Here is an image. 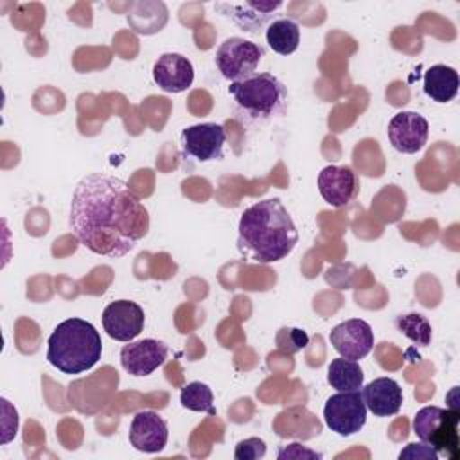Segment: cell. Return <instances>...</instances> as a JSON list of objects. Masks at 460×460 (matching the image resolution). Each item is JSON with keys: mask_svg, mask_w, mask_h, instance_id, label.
I'll return each mask as SVG.
<instances>
[{"mask_svg": "<svg viewBox=\"0 0 460 460\" xmlns=\"http://www.w3.org/2000/svg\"><path fill=\"white\" fill-rule=\"evenodd\" d=\"M68 225L84 248L119 259L146 237L149 212L124 180L92 172L72 194Z\"/></svg>", "mask_w": 460, "mask_h": 460, "instance_id": "obj_1", "label": "cell"}, {"mask_svg": "<svg viewBox=\"0 0 460 460\" xmlns=\"http://www.w3.org/2000/svg\"><path fill=\"white\" fill-rule=\"evenodd\" d=\"M237 250L244 261L259 264L288 257L298 243V230L279 198L261 199L241 214Z\"/></svg>", "mask_w": 460, "mask_h": 460, "instance_id": "obj_2", "label": "cell"}, {"mask_svg": "<svg viewBox=\"0 0 460 460\" xmlns=\"http://www.w3.org/2000/svg\"><path fill=\"white\" fill-rule=\"evenodd\" d=\"M47 345V361L63 374L90 370L102 352L99 331L83 318H68L58 323Z\"/></svg>", "mask_w": 460, "mask_h": 460, "instance_id": "obj_3", "label": "cell"}, {"mask_svg": "<svg viewBox=\"0 0 460 460\" xmlns=\"http://www.w3.org/2000/svg\"><path fill=\"white\" fill-rule=\"evenodd\" d=\"M235 108L253 122L282 115L288 106V88L270 72H255L228 86Z\"/></svg>", "mask_w": 460, "mask_h": 460, "instance_id": "obj_4", "label": "cell"}, {"mask_svg": "<svg viewBox=\"0 0 460 460\" xmlns=\"http://www.w3.org/2000/svg\"><path fill=\"white\" fill-rule=\"evenodd\" d=\"M460 411L456 408L424 406L413 417V431L422 444L433 447L437 455L451 460L460 456Z\"/></svg>", "mask_w": 460, "mask_h": 460, "instance_id": "obj_5", "label": "cell"}, {"mask_svg": "<svg viewBox=\"0 0 460 460\" xmlns=\"http://www.w3.org/2000/svg\"><path fill=\"white\" fill-rule=\"evenodd\" d=\"M262 58L264 49L259 43L232 36L217 47L216 66L225 79L234 83L255 74Z\"/></svg>", "mask_w": 460, "mask_h": 460, "instance_id": "obj_6", "label": "cell"}, {"mask_svg": "<svg viewBox=\"0 0 460 460\" xmlns=\"http://www.w3.org/2000/svg\"><path fill=\"white\" fill-rule=\"evenodd\" d=\"M325 426L340 437H350L358 433L367 422V406L361 392H338L332 394L323 406Z\"/></svg>", "mask_w": 460, "mask_h": 460, "instance_id": "obj_7", "label": "cell"}, {"mask_svg": "<svg viewBox=\"0 0 460 460\" xmlns=\"http://www.w3.org/2000/svg\"><path fill=\"white\" fill-rule=\"evenodd\" d=\"M284 5V2H259V0H244V2H216L214 9L230 18L239 29L248 34H259L264 27H268L275 13Z\"/></svg>", "mask_w": 460, "mask_h": 460, "instance_id": "obj_8", "label": "cell"}, {"mask_svg": "<svg viewBox=\"0 0 460 460\" xmlns=\"http://www.w3.org/2000/svg\"><path fill=\"white\" fill-rule=\"evenodd\" d=\"M226 140L225 128L216 122H203L189 126L181 131L180 142L185 156L196 162H212L223 156V146Z\"/></svg>", "mask_w": 460, "mask_h": 460, "instance_id": "obj_9", "label": "cell"}, {"mask_svg": "<svg viewBox=\"0 0 460 460\" xmlns=\"http://www.w3.org/2000/svg\"><path fill=\"white\" fill-rule=\"evenodd\" d=\"M329 341L341 358L359 361L374 347V331L365 320L350 318L329 332Z\"/></svg>", "mask_w": 460, "mask_h": 460, "instance_id": "obj_10", "label": "cell"}, {"mask_svg": "<svg viewBox=\"0 0 460 460\" xmlns=\"http://www.w3.org/2000/svg\"><path fill=\"white\" fill-rule=\"evenodd\" d=\"M318 192L325 203L341 208L359 194V178L349 165H327L318 172Z\"/></svg>", "mask_w": 460, "mask_h": 460, "instance_id": "obj_11", "label": "cell"}, {"mask_svg": "<svg viewBox=\"0 0 460 460\" xmlns=\"http://www.w3.org/2000/svg\"><path fill=\"white\" fill-rule=\"evenodd\" d=\"M144 309L131 300L110 302L102 311V327L111 340L131 341L144 329Z\"/></svg>", "mask_w": 460, "mask_h": 460, "instance_id": "obj_12", "label": "cell"}, {"mask_svg": "<svg viewBox=\"0 0 460 460\" xmlns=\"http://www.w3.org/2000/svg\"><path fill=\"white\" fill-rule=\"evenodd\" d=\"M428 120L417 111H399L388 122V140L392 147L404 155H413L428 142Z\"/></svg>", "mask_w": 460, "mask_h": 460, "instance_id": "obj_13", "label": "cell"}, {"mask_svg": "<svg viewBox=\"0 0 460 460\" xmlns=\"http://www.w3.org/2000/svg\"><path fill=\"white\" fill-rule=\"evenodd\" d=\"M167 352V345L160 340L146 338L138 341H128V345L120 349V365L128 374L144 377L165 363Z\"/></svg>", "mask_w": 460, "mask_h": 460, "instance_id": "obj_14", "label": "cell"}, {"mask_svg": "<svg viewBox=\"0 0 460 460\" xmlns=\"http://www.w3.org/2000/svg\"><path fill=\"white\" fill-rule=\"evenodd\" d=\"M167 422L153 410H142L133 415L129 424V444L142 453H158L167 446Z\"/></svg>", "mask_w": 460, "mask_h": 460, "instance_id": "obj_15", "label": "cell"}, {"mask_svg": "<svg viewBox=\"0 0 460 460\" xmlns=\"http://www.w3.org/2000/svg\"><path fill=\"white\" fill-rule=\"evenodd\" d=\"M153 81L167 93H181L194 81L192 63L181 54L165 52L153 65Z\"/></svg>", "mask_w": 460, "mask_h": 460, "instance_id": "obj_16", "label": "cell"}, {"mask_svg": "<svg viewBox=\"0 0 460 460\" xmlns=\"http://www.w3.org/2000/svg\"><path fill=\"white\" fill-rule=\"evenodd\" d=\"M361 397L376 417L395 415L402 406V388L392 377H377L361 386Z\"/></svg>", "mask_w": 460, "mask_h": 460, "instance_id": "obj_17", "label": "cell"}, {"mask_svg": "<svg viewBox=\"0 0 460 460\" xmlns=\"http://www.w3.org/2000/svg\"><path fill=\"white\" fill-rule=\"evenodd\" d=\"M460 86L458 72L447 65H433L426 70L422 88L424 93L435 102H449L456 97Z\"/></svg>", "mask_w": 460, "mask_h": 460, "instance_id": "obj_18", "label": "cell"}, {"mask_svg": "<svg viewBox=\"0 0 460 460\" xmlns=\"http://www.w3.org/2000/svg\"><path fill=\"white\" fill-rule=\"evenodd\" d=\"M266 43L280 56H289L298 49L300 27L291 18H275L266 27Z\"/></svg>", "mask_w": 460, "mask_h": 460, "instance_id": "obj_19", "label": "cell"}, {"mask_svg": "<svg viewBox=\"0 0 460 460\" xmlns=\"http://www.w3.org/2000/svg\"><path fill=\"white\" fill-rule=\"evenodd\" d=\"M363 370L358 361L336 358L327 367V383L338 392H352L363 386Z\"/></svg>", "mask_w": 460, "mask_h": 460, "instance_id": "obj_20", "label": "cell"}, {"mask_svg": "<svg viewBox=\"0 0 460 460\" xmlns=\"http://www.w3.org/2000/svg\"><path fill=\"white\" fill-rule=\"evenodd\" d=\"M395 329L404 334L408 340H411L419 347H428L431 341V323L426 316L419 313H408L399 314L394 320Z\"/></svg>", "mask_w": 460, "mask_h": 460, "instance_id": "obj_21", "label": "cell"}, {"mask_svg": "<svg viewBox=\"0 0 460 460\" xmlns=\"http://www.w3.org/2000/svg\"><path fill=\"white\" fill-rule=\"evenodd\" d=\"M180 402L183 408H187L190 411L216 415L212 390L208 385H205L201 381H192V383L185 385L180 392Z\"/></svg>", "mask_w": 460, "mask_h": 460, "instance_id": "obj_22", "label": "cell"}, {"mask_svg": "<svg viewBox=\"0 0 460 460\" xmlns=\"http://www.w3.org/2000/svg\"><path fill=\"white\" fill-rule=\"evenodd\" d=\"M266 455V442L259 437L239 440L234 451L235 460H259Z\"/></svg>", "mask_w": 460, "mask_h": 460, "instance_id": "obj_23", "label": "cell"}, {"mask_svg": "<svg viewBox=\"0 0 460 460\" xmlns=\"http://www.w3.org/2000/svg\"><path fill=\"white\" fill-rule=\"evenodd\" d=\"M277 458L279 460H316V458H323V455L322 453H318V451H314V449H311V447H307V446H304V444H298V442H293V444H289V446H284V447H280L279 449V455H277Z\"/></svg>", "mask_w": 460, "mask_h": 460, "instance_id": "obj_24", "label": "cell"}, {"mask_svg": "<svg viewBox=\"0 0 460 460\" xmlns=\"http://www.w3.org/2000/svg\"><path fill=\"white\" fill-rule=\"evenodd\" d=\"M399 458L402 460V458H411V460H437L438 458V455H437V451L433 449V447H429V446H426V444H417V442H411V444H408L401 453H399Z\"/></svg>", "mask_w": 460, "mask_h": 460, "instance_id": "obj_25", "label": "cell"}]
</instances>
